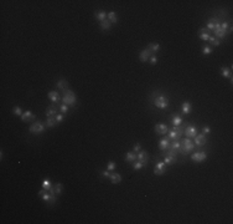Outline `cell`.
Masks as SVG:
<instances>
[{"label": "cell", "instance_id": "26", "mask_svg": "<svg viewBox=\"0 0 233 224\" xmlns=\"http://www.w3.org/2000/svg\"><path fill=\"white\" fill-rule=\"evenodd\" d=\"M109 179H110V182L113 184H119L122 182V176L119 173H110Z\"/></svg>", "mask_w": 233, "mask_h": 224}, {"label": "cell", "instance_id": "1", "mask_svg": "<svg viewBox=\"0 0 233 224\" xmlns=\"http://www.w3.org/2000/svg\"><path fill=\"white\" fill-rule=\"evenodd\" d=\"M184 131H185V126L184 125H180V126H172L171 129L167 131V137L170 140H177L180 141L182 135H184Z\"/></svg>", "mask_w": 233, "mask_h": 224}, {"label": "cell", "instance_id": "32", "mask_svg": "<svg viewBox=\"0 0 233 224\" xmlns=\"http://www.w3.org/2000/svg\"><path fill=\"white\" fill-rule=\"evenodd\" d=\"M148 49L151 51V54L154 55L155 52H158L159 50H160V45L158 44V43H150L149 45H148Z\"/></svg>", "mask_w": 233, "mask_h": 224}, {"label": "cell", "instance_id": "42", "mask_svg": "<svg viewBox=\"0 0 233 224\" xmlns=\"http://www.w3.org/2000/svg\"><path fill=\"white\" fill-rule=\"evenodd\" d=\"M55 118H56L57 123H61V122L63 121V115H62V114H57V115L55 116Z\"/></svg>", "mask_w": 233, "mask_h": 224}, {"label": "cell", "instance_id": "8", "mask_svg": "<svg viewBox=\"0 0 233 224\" xmlns=\"http://www.w3.org/2000/svg\"><path fill=\"white\" fill-rule=\"evenodd\" d=\"M193 138H195V141H193V143H195V147H202V146H205V144L208 142L206 135H203V133H197Z\"/></svg>", "mask_w": 233, "mask_h": 224}, {"label": "cell", "instance_id": "12", "mask_svg": "<svg viewBox=\"0 0 233 224\" xmlns=\"http://www.w3.org/2000/svg\"><path fill=\"white\" fill-rule=\"evenodd\" d=\"M151 55H152L151 51L146 47V49H144V50L140 51V54H139V59H140L142 62H146V61H149V59H150V56H151Z\"/></svg>", "mask_w": 233, "mask_h": 224}, {"label": "cell", "instance_id": "35", "mask_svg": "<svg viewBox=\"0 0 233 224\" xmlns=\"http://www.w3.org/2000/svg\"><path fill=\"white\" fill-rule=\"evenodd\" d=\"M62 188H63L62 184H61V183H57V184L53 187V191H55V193H56L57 196H60V194L62 193Z\"/></svg>", "mask_w": 233, "mask_h": 224}, {"label": "cell", "instance_id": "30", "mask_svg": "<svg viewBox=\"0 0 233 224\" xmlns=\"http://www.w3.org/2000/svg\"><path fill=\"white\" fill-rule=\"evenodd\" d=\"M56 125H57V121H56L55 117H47L46 121H45V126H46L47 128H52V127H55Z\"/></svg>", "mask_w": 233, "mask_h": 224}, {"label": "cell", "instance_id": "9", "mask_svg": "<svg viewBox=\"0 0 233 224\" xmlns=\"http://www.w3.org/2000/svg\"><path fill=\"white\" fill-rule=\"evenodd\" d=\"M165 167L166 164L164 163V161H158V163L155 164V168H154V174L156 176H161L165 173Z\"/></svg>", "mask_w": 233, "mask_h": 224}, {"label": "cell", "instance_id": "41", "mask_svg": "<svg viewBox=\"0 0 233 224\" xmlns=\"http://www.w3.org/2000/svg\"><path fill=\"white\" fill-rule=\"evenodd\" d=\"M149 62H150L151 65H156V64H158V58H156L155 55H151L150 59H149Z\"/></svg>", "mask_w": 233, "mask_h": 224}, {"label": "cell", "instance_id": "21", "mask_svg": "<svg viewBox=\"0 0 233 224\" xmlns=\"http://www.w3.org/2000/svg\"><path fill=\"white\" fill-rule=\"evenodd\" d=\"M38 196H40L45 202H47V203H51V193L50 192H47L46 189H41V191H38Z\"/></svg>", "mask_w": 233, "mask_h": 224}, {"label": "cell", "instance_id": "15", "mask_svg": "<svg viewBox=\"0 0 233 224\" xmlns=\"http://www.w3.org/2000/svg\"><path fill=\"white\" fill-rule=\"evenodd\" d=\"M199 36H200V39L203 40V41H208L210 39V36H211V31L207 30L206 28H201L199 30Z\"/></svg>", "mask_w": 233, "mask_h": 224}, {"label": "cell", "instance_id": "27", "mask_svg": "<svg viewBox=\"0 0 233 224\" xmlns=\"http://www.w3.org/2000/svg\"><path fill=\"white\" fill-rule=\"evenodd\" d=\"M125 161H127V162H129V163L135 162V161H137V153H135L134 151H129V152H127Z\"/></svg>", "mask_w": 233, "mask_h": 224}, {"label": "cell", "instance_id": "14", "mask_svg": "<svg viewBox=\"0 0 233 224\" xmlns=\"http://www.w3.org/2000/svg\"><path fill=\"white\" fill-rule=\"evenodd\" d=\"M220 24L221 23H218L217 25H216V28H215V30H213L212 32L215 34V37H217V39L220 40V39H223V37H226V35H227V32L226 31H223L222 29H221V26H220Z\"/></svg>", "mask_w": 233, "mask_h": 224}, {"label": "cell", "instance_id": "25", "mask_svg": "<svg viewBox=\"0 0 233 224\" xmlns=\"http://www.w3.org/2000/svg\"><path fill=\"white\" fill-rule=\"evenodd\" d=\"M171 125L172 126H180V125H182V122H184V120L181 118V116H179V115H172L171 116Z\"/></svg>", "mask_w": 233, "mask_h": 224}, {"label": "cell", "instance_id": "43", "mask_svg": "<svg viewBox=\"0 0 233 224\" xmlns=\"http://www.w3.org/2000/svg\"><path fill=\"white\" fill-rule=\"evenodd\" d=\"M202 133H203V135H210V133H211V128H210L208 126L202 127Z\"/></svg>", "mask_w": 233, "mask_h": 224}, {"label": "cell", "instance_id": "24", "mask_svg": "<svg viewBox=\"0 0 233 224\" xmlns=\"http://www.w3.org/2000/svg\"><path fill=\"white\" fill-rule=\"evenodd\" d=\"M176 162H177L176 156H169V155H166V156L164 157V163H165L166 166H172L174 163H176Z\"/></svg>", "mask_w": 233, "mask_h": 224}, {"label": "cell", "instance_id": "7", "mask_svg": "<svg viewBox=\"0 0 233 224\" xmlns=\"http://www.w3.org/2000/svg\"><path fill=\"white\" fill-rule=\"evenodd\" d=\"M206 158H207L206 151H197V152H193V153L191 155V159H192L193 162H197V163L203 162Z\"/></svg>", "mask_w": 233, "mask_h": 224}, {"label": "cell", "instance_id": "18", "mask_svg": "<svg viewBox=\"0 0 233 224\" xmlns=\"http://www.w3.org/2000/svg\"><path fill=\"white\" fill-rule=\"evenodd\" d=\"M167 131H169V127L164 123H159V125L155 126V132L158 135H166Z\"/></svg>", "mask_w": 233, "mask_h": 224}, {"label": "cell", "instance_id": "11", "mask_svg": "<svg viewBox=\"0 0 233 224\" xmlns=\"http://www.w3.org/2000/svg\"><path fill=\"white\" fill-rule=\"evenodd\" d=\"M218 23H221V19L220 17H211V19H208V21H207V30H210L211 32L215 30V28H216V25L218 24Z\"/></svg>", "mask_w": 233, "mask_h": 224}, {"label": "cell", "instance_id": "22", "mask_svg": "<svg viewBox=\"0 0 233 224\" xmlns=\"http://www.w3.org/2000/svg\"><path fill=\"white\" fill-rule=\"evenodd\" d=\"M221 75L223 77H228L229 80H231V82L233 81V79H232V71H231V69L229 67H226V66H223V67H221Z\"/></svg>", "mask_w": 233, "mask_h": 224}, {"label": "cell", "instance_id": "16", "mask_svg": "<svg viewBox=\"0 0 233 224\" xmlns=\"http://www.w3.org/2000/svg\"><path fill=\"white\" fill-rule=\"evenodd\" d=\"M137 159L140 161V162H143L144 164H146L148 161H149V155H148V152L144 151V149H140L139 153L137 155Z\"/></svg>", "mask_w": 233, "mask_h": 224}, {"label": "cell", "instance_id": "17", "mask_svg": "<svg viewBox=\"0 0 233 224\" xmlns=\"http://www.w3.org/2000/svg\"><path fill=\"white\" fill-rule=\"evenodd\" d=\"M56 86H57V90H60L61 92L68 90V82H67V80H65V79L58 80V81L56 82Z\"/></svg>", "mask_w": 233, "mask_h": 224}, {"label": "cell", "instance_id": "38", "mask_svg": "<svg viewBox=\"0 0 233 224\" xmlns=\"http://www.w3.org/2000/svg\"><path fill=\"white\" fill-rule=\"evenodd\" d=\"M13 114L15 115V116H21L24 112H23V110H21V107H19V106H15L14 108H13Z\"/></svg>", "mask_w": 233, "mask_h": 224}, {"label": "cell", "instance_id": "33", "mask_svg": "<svg viewBox=\"0 0 233 224\" xmlns=\"http://www.w3.org/2000/svg\"><path fill=\"white\" fill-rule=\"evenodd\" d=\"M99 26H101V29L102 30H110V28H112V23L108 20V19H106V20H103V21H101L99 23Z\"/></svg>", "mask_w": 233, "mask_h": 224}, {"label": "cell", "instance_id": "28", "mask_svg": "<svg viewBox=\"0 0 233 224\" xmlns=\"http://www.w3.org/2000/svg\"><path fill=\"white\" fill-rule=\"evenodd\" d=\"M107 17H108V20H109L112 24H116V23H118V15L115 14V11H109L108 15H107Z\"/></svg>", "mask_w": 233, "mask_h": 224}, {"label": "cell", "instance_id": "5", "mask_svg": "<svg viewBox=\"0 0 233 224\" xmlns=\"http://www.w3.org/2000/svg\"><path fill=\"white\" fill-rule=\"evenodd\" d=\"M45 127L46 126L41 121H35L31 123V126L29 128V132H31L32 135H41V133H44Z\"/></svg>", "mask_w": 233, "mask_h": 224}, {"label": "cell", "instance_id": "40", "mask_svg": "<svg viewBox=\"0 0 233 224\" xmlns=\"http://www.w3.org/2000/svg\"><path fill=\"white\" fill-rule=\"evenodd\" d=\"M211 52H212V49H211L210 46H207V45H206V46H203V47H202V54H203L205 56H206V55H210Z\"/></svg>", "mask_w": 233, "mask_h": 224}, {"label": "cell", "instance_id": "23", "mask_svg": "<svg viewBox=\"0 0 233 224\" xmlns=\"http://www.w3.org/2000/svg\"><path fill=\"white\" fill-rule=\"evenodd\" d=\"M48 99L52 101V102H55V103H57V102H60V95H58V92L57 91H50L48 92Z\"/></svg>", "mask_w": 233, "mask_h": 224}, {"label": "cell", "instance_id": "45", "mask_svg": "<svg viewBox=\"0 0 233 224\" xmlns=\"http://www.w3.org/2000/svg\"><path fill=\"white\" fill-rule=\"evenodd\" d=\"M101 174H102L103 177H108V178H109V176H110V173H109V171H108V170H104V171H101Z\"/></svg>", "mask_w": 233, "mask_h": 224}, {"label": "cell", "instance_id": "19", "mask_svg": "<svg viewBox=\"0 0 233 224\" xmlns=\"http://www.w3.org/2000/svg\"><path fill=\"white\" fill-rule=\"evenodd\" d=\"M170 146V138L169 137H163L160 141H159V148L161 151H166Z\"/></svg>", "mask_w": 233, "mask_h": 224}, {"label": "cell", "instance_id": "31", "mask_svg": "<svg viewBox=\"0 0 233 224\" xmlns=\"http://www.w3.org/2000/svg\"><path fill=\"white\" fill-rule=\"evenodd\" d=\"M42 188H44V189H46L47 192H50L51 189H53L52 183H51V181H50L48 178H45V179L42 181Z\"/></svg>", "mask_w": 233, "mask_h": 224}, {"label": "cell", "instance_id": "20", "mask_svg": "<svg viewBox=\"0 0 233 224\" xmlns=\"http://www.w3.org/2000/svg\"><path fill=\"white\" fill-rule=\"evenodd\" d=\"M107 15H108V14H107V11H104V10H97V11L94 13V17H95L99 23L103 21V20H106Z\"/></svg>", "mask_w": 233, "mask_h": 224}, {"label": "cell", "instance_id": "29", "mask_svg": "<svg viewBox=\"0 0 233 224\" xmlns=\"http://www.w3.org/2000/svg\"><path fill=\"white\" fill-rule=\"evenodd\" d=\"M181 111H182V114L188 115L190 112H191V102L185 101V102L182 103V106H181Z\"/></svg>", "mask_w": 233, "mask_h": 224}, {"label": "cell", "instance_id": "37", "mask_svg": "<svg viewBox=\"0 0 233 224\" xmlns=\"http://www.w3.org/2000/svg\"><path fill=\"white\" fill-rule=\"evenodd\" d=\"M68 110H70V106L68 105H66V103H61L60 105V112L62 115H66L67 112H68Z\"/></svg>", "mask_w": 233, "mask_h": 224}, {"label": "cell", "instance_id": "3", "mask_svg": "<svg viewBox=\"0 0 233 224\" xmlns=\"http://www.w3.org/2000/svg\"><path fill=\"white\" fill-rule=\"evenodd\" d=\"M76 101H77L76 95H74V92H73L71 88H68V90L63 91L62 103H66V105H68L70 107H74V106H76Z\"/></svg>", "mask_w": 233, "mask_h": 224}, {"label": "cell", "instance_id": "2", "mask_svg": "<svg viewBox=\"0 0 233 224\" xmlns=\"http://www.w3.org/2000/svg\"><path fill=\"white\" fill-rule=\"evenodd\" d=\"M193 148H195V143H193V141H191V138H185V140H181V146H180V149L179 152L184 156L188 155L190 152L193 151Z\"/></svg>", "mask_w": 233, "mask_h": 224}, {"label": "cell", "instance_id": "6", "mask_svg": "<svg viewBox=\"0 0 233 224\" xmlns=\"http://www.w3.org/2000/svg\"><path fill=\"white\" fill-rule=\"evenodd\" d=\"M57 112H60V105H57L55 102H52L50 106H47L46 108V116L47 117H55L57 115Z\"/></svg>", "mask_w": 233, "mask_h": 224}, {"label": "cell", "instance_id": "10", "mask_svg": "<svg viewBox=\"0 0 233 224\" xmlns=\"http://www.w3.org/2000/svg\"><path fill=\"white\" fill-rule=\"evenodd\" d=\"M184 135H186L187 138H193L197 135V127H195V126H187V127H185Z\"/></svg>", "mask_w": 233, "mask_h": 224}, {"label": "cell", "instance_id": "39", "mask_svg": "<svg viewBox=\"0 0 233 224\" xmlns=\"http://www.w3.org/2000/svg\"><path fill=\"white\" fill-rule=\"evenodd\" d=\"M115 167H116L115 162H113V161H109V162H108V164H107V170H108L109 172H112V171H114V170H115Z\"/></svg>", "mask_w": 233, "mask_h": 224}, {"label": "cell", "instance_id": "13", "mask_svg": "<svg viewBox=\"0 0 233 224\" xmlns=\"http://www.w3.org/2000/svg\"><path fill=\"white\" fill-rule=\"evenodd\" d=\"M20 117H21V121H23V122H31V121H35V120H36V116L32 114L31 111H25Z\"/></svg>", "mask_w": 233, "mask_h": 224}, {"label": "cell", "instance_id": "34", "mask_svg": "<svg viewBox=\"0 0 233 224\" xmlns=\"http://www.w3.org/2000/svg\"><path fill=\"white\" fill-rule=\"evenodd\" d=\"M145 164L143 163V162H140V161H138V162H133V170L134 171H139V170H142V168L144 167Z\"/></svg>", "mask_w": 233, "mask_h": 224}, {"label": "cell", "instance_id": "44", "mask_svg": "<svg viewBox=\"0 0 233 224\" xmlns=\"http://www.w3.org/2000/svg\"><path fill=\"white\" fill-rule=\"evenodd\" d=\"M140 149H142V146H140L139 143H135V144H134V147H133V151H134V152H139Z\"/></svg>", "mask_w": 233, "mask_h": 224}, {"label": "cell", "instance_id": "36", "mask_svg": "<svg viewBox=\"0 0 233 224\" xmlns=\"http://www.w3.org/2000/svg\"><path fill=\"white\" fill-rule=\"evenodd\" d=\"M208 41H210L212 45H215V46H220V45H221V41L217 39V37H215V36H210Z\"/></svg>", "mask_w": 233, "mask_h": 224}, {"label": "cell", "instance_id": "4", "mask_svg": "<svg viewBox=\"0 0 233 224\" xmlns=\"http://www.w3.org/2000/svg\"><path fill=\"white\" fill-rule=\"evenodd\" d=\"M152 102H154V105L156 106L158 108H160V110H165V108H167L169 107V97H166L165 95H159V96H156L155 99H152Z\"/></svg>", "mask_w": 233, "mask_h": 224}]
</instances>
